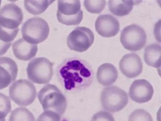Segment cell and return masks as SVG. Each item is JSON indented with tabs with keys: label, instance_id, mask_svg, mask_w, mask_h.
Returning a JSON list of instances; mask_svg holds the SVG:
<instances>
[{
	"label": "cell",
	"instance_id": "cell-1",
	"mask_svg": "<svg viewBox=\"0 0 161 121\" xmlns=\"http://www.w3.org/2000/svg\"><path fill=\"white\" fill-rule=\"evenodd\" d=\"M58 76L68 92L86 88L93 80V71L86 63L76 58L64 60L58 69Z\"/></svg>",
	"mask_w": 161,
	"mask_h": 121
},
{
	"label": "cell",
	"instance_id": "cell-2",
	"mask_svg": "<svg viewBox=\"0 0 161 121\" xmlns=\"http://www.w3.org/2000/svg\"><path fill=\"white\" fill-rule=\"evenodd\" d=\"M38 98L44 111H52L60 116L66 111V97L54 85L44 86L39 92Z\"/></svg>",
	"mask_w": 161,
	"mask_h": 121
},
{
	"label": "cell",
	"instance_id": "cell-3",
	"mask_svg": "<svg viewBox=\"0 0 161 121\" xmlns=\"http://www.w3.org/2000/svg\"><path fill=\"white\" fill-rule=\"evenodd\" d=\"M21 31L24 40L31 44L37 45L47 38L50 27L46 20L36 17L24 23Z\"/></svg>",
	"mask_w": 161,
	"mask_h": 121
},
{
	"label": "cell",
	"instance_id": "cell-4",
	"mask_svg": "<svg viewBox=\"0 0 161 121\" xmlns=\"http://www.w3.org/2000/svg\"><path fill=\"white\" fill-rule=\"evenodd\" d=\"M26 72L28 78L33 83L46 84L53 76V64L45 57L35 58L30 61Z\"/></svg>",
	"mask_w": 161,
	"mask_h": 121
},
{
	"label": "cell",
	"instance_id": "cell-5",
	"mask_svg": "<svg viewBox=\"0 0 161 121\" xmlns=\"http://www.w3.org/2000/svg\"><path fill=\"white\" fill-rule=\"evenodd\" d=\"M36 94L35 85L27 79H19L10 86V97L19 106H28L31 105L35 101Z\"/></svg>",
	"mask_w": 161,
	"mask_h": 121
},
{
	"label": "cell",
	"instance_id": "cell-6",
	"mask_svg": "<svg viewBox=\"0 0 161 121\" xmlns=\"http://www.w3.org/2000/svg\"><path fill=\"white\" fill-rule=\"evenodd\" d=\"M101 102L104 109L116 113L126 106L128 103V96L126 92L117 86H108L103 90Z\"/></svg>",
	"mask_w": 161,
	"mask_h": 121
},
{
	"label": "cell",
	"instance_id": "cell-7",
	"mask_svg": "<svg viewBox=\"0 0 161 121\" xmlns=\"http://www.w3.org/2000/svg\"><path fill=\"white\" fill-rule=\"evenodd\" d=\"M57 18L66 25H77L82 20L83 12L80 1H58Z\"/></svg>",
	"mask_w": 161,
	"mask_h": 121
},
{
	"label": "cell",
	"instance_id": "cell-8",
	"mask_svg": "<svg viewBox=\"0 0 161 121\" xmlns=\"http://www.w3.org/2000/svg\"><path fill=\"white\" fill-rule=\"evenodd\" d=\"M120 42L125 49L130 51H138L143 48L146 44V33L142 28L137 25L127 26L121 31Z\"/></svg>",
	"mask_w": 161,
	"mask_h": 121
},
{
	"label": "cell",
	"instance_id": "cell-9",
	"mask_svg": "<svg viewBox=\"0 0 161 121\" xmlns=\"http://www.w3.org/2000/svg\"><path fill=\"white\" fill-rule=\"evenodd\" d=\"M93 33L86 27H77L70 33L67 43L70 50L79 53L86 51L93 44Z\"/></svg>",
	"mask_w": 161,
	"mask_h": 121
},
{
	"label": "cell",
	"instance_id": "cell-10",
	"mask_svg": "<svg viewBox=\"0 0 161 121\" xmlns=\"http://www.w3.org/2000/svg\"><path fill=\"white\" fill-rule=\"evenodd\" d=\"M23 20V13L19 6L14 3L6 4L0 9V25L10 30L19 29Z\"/></svg>",
	"mask_w": 161,
	"mask_h": 121
},
{
	"label": "cell",
	"instance_id": "cell-11",
	"mask_svg": "<svg viewBox=\"0 0 161 121\" xmlns=\"http://www.w3.org/2000/svg\"><path fill=\"white\" fill-rule=\"evenodd\" d=\"M154 90L148 81L139 79L134 81L129 90V96L132 100L139 103H146L152 99Z\"/></svg>",
	"mask_w": 161,
	"mask_h": 121
},
{
	"label": "cell",
	"instance_id": "cell-12",
	"mask_svg": "<svg viewBox=\"0 0 161 121\" xmlns=\"http://www.w3.org/2000/svg\"><path fill=\"white\" fill-rule=\"evenodd\" d=\"M119 68L124 75L129 78H134L142 73V61L136 54H128L121 59Z\"/></svg>",
	"mask_w": 161,
	"mask_h": 121
},
{
	"label": "cell",
	"instance_id": "cell-13",
	"mask_svg": "<svg viewBox=\"0 0 161 121\" xmlns=\"http://www.w3.org/2000/svg\"><path fill=\"white\" fill-rule=\"evenodd\" d=\"M96 31L104 38L114 37L119 33L120 24L118 20L111 15L99 16L96 21Z\"/></svg>",
	"mask_w": 161,
	"mask_h": 121
},
{
	"label": "cell",
	"instance_id": "cell-14",
	"mask_svg": "<svg viewBox=\"0 0 161 121\" xmlns=\"http://www.w3.org/2000/svg\"><path fill=\"white\" fill-rule=\"evenodd\" d=\"M17 74L18 66L14 60L9 57H0V90L14 82Z\"/></svg>",
	"mask_w": 161,
	"mask_h": 121
},
{
	"label": "cell",
	"instance_id": "cell-15",
	"mask_svg": "<svg viewBox=\"0 0 161 121\" xmlns=\"http://www.w3.org/2000/svg\"><path fill=\"white\" fill-rule=\"evenodd\" d=\"M13 50L17 59L26 61L36 55L38 46L37 45L30 44L23 39L20 38L13 44Z\"/></svg>",
	"mask_w": 161,
	"mask_h": 121
},
{
	"label": "cell",
	"instance_id": "cell-16",
	"mask_svg": "<svg viewBox=\"0 0 161 121\" xmlns=\"http://www.w3.org/2000/svg\"><path fill=\"white\" fill-rule=\"evenodd\" d=\"M118 76L117 69L111 63L102 64L97 70V81L103 86H110L113 84L117 81Z\"/></svg>",
	"mask_w": 161,
	"mask_h": 121
},
{
	"label": "cell",
	"instance_id": "cell-17",
	"mask_svg": "<svg viewBox=\"0 0 161 121\" xmlns=\"http://www.w3.org/2000/svg\"><path fill=\"white\" fill-rule=\"evenodd\" d=\"M161 47L158 44H152L147 47L144 54V60L149 66L159 69L161 66Z\"/></svg>",
	"mask_w": 161,
	"mask_h": 121
},
{
	"label": "cell",
	"instance_id": "cell-18",
	"mask_svg": "<svg viewBox=\"0 0 161 121\" xmlns=\"http://www.w3.org/2000/svg\"><path fill=\"white\" fill-rule=\"evenodd\" d=\"M134 4H136L134 1L110 0L108 2V8L112 14L117 16H124L130 13Z\"/></svg>",
	"mask_w": 161,
	"mask_h": 121
},
{
	"label": "cell",
	"instance_id": "cell-19",
	"mask_svg": "<svg viewBox=\"0 0 161 121\" xmlns=\"http://www.w3.org/2000/svg\"><path fill=\"white\" fill-rule=\"evenodd\" d=\"M54 1H24L25 9L32 15L42 14Z\"/></svg>",
	"mask_w": 161,
	"mask_h": 121
},
{
	"label": "cell",
	"instance_id": "cell-20",
	"mask_svg": "<svg viewBox=\"0 0 161 121\" xmlns=\"http://www.w3.org/2000/svg\"><path fill=\"white\" fill-rule=\"evenodd\" d=\"M9 121H35V118L28 109L19 107L11 112Z\"/></svg>",
	"mask_w": 161,
	"mask_h": 121
},
{
	"label": "cell",
	"instance_id": "cell-21",
	"mask_svg": "<svg viewBox=\"0 0 161 121\" xmlns=\"http://www.w3.org/2000/svg\"><path fill=\"white\" fill-rule=\"evenodd\" d=\"M106 1H84V6L86 10L92 13H99L106 6Z\"/></svg>",
	"mask_w": 161,
	"mask_h": 121
},
{
	"label": "cell",
	"instance_id": "cell-22",
	"mask_svg": "<svg viewBox=\"0 0 161 121\" xmlns=\"http://www.w3.org/2000/svg\"><path fill=\"white\" fill-rule=\"evenodd\" d=\"M11 109V101L9 97L0 93V119H4Z\"/></svg>",
	"mask_w": 161,
	"mask_h": 121
},
{
	"label": "cell",
	"instance_id": "cell-23",
	"mask_svg": "<svg viewBox=\"0 0 161 121\" xmlns=\"http://www.w3.org/2000/svg\"><path fill=\"white\" fill-rule=\"evenodd\" d=\"M128 121H153L152 115L145 109H136L132 112Z\"/></svg>",
	"mask_w": 161,
	"mask_h": 121
},
{
	"label": "cell",
	"instance_id": "cell-24",
	"mask_svg": "<svg viewBox=\"0 0 161 121\" xmlns=\"http://www.w3.org/2000/svg\"><path fill=\"white\" fill-rule=\"evenodd\" d=\"M19 29L10 30L0 25V40L9 43L13 41L19 33Z\"/></svg>",
	"mask_w": 161,
	"mask_h": 121
},
{
	"label": "cell",
	"instance_id": "cell-25",
	"mask_svg": "<svg viewBox=\"0 0 161 121\" xmlns=\"http://www.w3.org/2000/svg\"><path fill=\"white\" fill-rule=\"evenodd\" d=\"M37 121H61L60 115L52 111H44L39 116Z\"/></svg>",
	"mask_w": 161,
	"mask_h": 121
},
{
	"label": "cell",
	"instance_id": "cell-26",
	"mask_svg": "<svg viewBox=\"0 0 161 121\" xmlns=\"http://www.w3.org/2000/svg\"><path fill=\"white\" fill-rule=\"evenodd\" d=\"M91 121H115L113 116L108 112L100 111L96 113Z\"/></svg>",
	"mask_w": 161,
	"mask_h": 121
},
{
	"label": "cell",
	"instance_id": "cell-27",
	"mask_svg": "<svg viewBox=\"0 0 161 121\" xmlns=\"http://www.w3.org/2000/svg\"><path fill=\"white\" fill-rule=\"evenodd\" d=\"M11 45V42L7 43L0 40V56L6 54Z\"/></svg>",
	"mask_w": 161,
	"mask_h": 121
},
{
	"label": "cell",
	"instance_id": "cell-28",
	"mask_svg": "<svg viewBox=\"0 0 161 121\" xmlns=\"http://www.w3.org/2000/svg\"><path fill=\"white\" fill-rule=\"evenodd\" d=\"M0 121H6L5 118L4 119H0Z\"/></svg>",
	"mask_w": 161,
	"mask_h": 121
},
{
	"label": "cell",
	"instance_id": "cell-29",
	"mask_svg": "<svg viewBox=\"0 0 161 121\" xmlns=\"http://www.w3.org/2000/svg\"><path fill=\"white\" fill-rule=\"evenodd\" d=\"M1 1H0V6H1Z\"/></svg>",
	"mask_w": 161,
	"mask_h": 121
}]
</instances>
